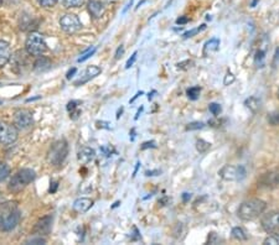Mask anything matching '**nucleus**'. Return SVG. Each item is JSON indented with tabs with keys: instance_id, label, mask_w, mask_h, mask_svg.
Masks as SVG:
<instances>
[{
	"instance_id": "4468645a",
	"label": "nucleus",
	"mask_w": 279,
	"mask_h": 245,
	"mask_svg": "<svg viewBox=\"0 0 279 245\" xmlns=\"http://www.w3.org/2000/svg\"><path fill=\"white\" fill-rule=\"evenodd\" d=\"M12 58V48L10 45L5 41L0 40V68L4 67Z\"/></svg>"
},
{
	"instance_id": "58836bf2",
	"label": "nucleus",
	"mask_w": 279,
	"mask_h": 245,
	"mask_svg": "<svg viewBox=\"0 0 279 245\" xmlns=\"http://www.w3.org/2000/svg\"><path fill=\"white\" fill-rule=\"evenodd\" d=\"M188 21H190V19H188V17L182 16V17H179V19L176 20V24L178 25H185V24H188Z\"/></svg>"
},
{
	"instance_id": "aec40b11",
	"label": "nucleus",
	"mask_w": 279,
	"mask_h": 245,
	"mask_svg": "<svg viewBox=\"0 0 279 245\" xmlns=\"http://www.w3.org/2000/svg\"><path fill=\"white\" fill-rule=\"evenodd\" d=\"M232 237H234L236 241L240 242H244L248 239L246 231H244V228H241V227H236V228L232 229Z\"/></svg>"
},
{
	"instance_id": "6ab92c4d",
	"label": "nucleus",
	"mask_w": 279,
	"mask_h": 245,
	"mask_svg": "<svg viewBox=\"0 0 279 245\" xmlns=\"http://www.w3.org/2000/svg\"><path fill=\"white\" fill-rule=\"evenodd\" d=\"M244 104H246V107L248 108V109L252 110L253 113H257L258 110L260 109V104H262V102H260V98L250 97L248 99H246Z\"/></svg>"
},
{
	"instance_id": "a878e982",
	"label": "nucleus",
	"mask_w": 279,
	"mask_h": 245,
	"mask_svg": "<svg viewBox=\"0 0 279 245\" xmlns=\"http://www.w3.org/2000/svg\"><path fill=\"white\" fill-rule=\"evenodd\" d=\"M205 29H206V25H201V26L196 27V29H192V30H190V31H186V32L184 33V35H182V37H184V38L192 37L194 35H196V33L201 32V31L205 30Z\"/></svg>"
},
{
	"instance_id": "72a5a7b5",
	"label": "nucleus",
	"mask_w": 279,
	"mask_h": 245,
	"mask_svg": "<svg viewBox=\"0 0 279 245\" xmlns=\"http://www.w3.org/2000/svg\"><path fill=\"white\" fill-rule=\"evenodd\" d=\"M204 123H198V122H196V123H191V124H188V130H198V129H202L204 128Z\"/></svg>"
},
{
	"instance_id": "9b49d317",
	"label": "nucleus",
	"mask_w": 279,
	"mask_h": 245,
	"mask_svg": "<svg viewBox=\"0 0 279 245\" xmlns=\"http://www.w3.org/2000/svg\"><path fill=\"white\" fill-rule=\"evenodd\" d=\"M51 228H52V216H46L35 224L34 233L38 236H46L50 233Z\"/></svg>"
},
{
	"instance_id": "f257e3e1",
	"label": "nucleus",
	"mask_w": 279,
	"mask_h": 245,
	"mask_svg": "<svg viewBox=\"0 0 279 245\" xmlns=\"http://www.w3.org/2000/svg\"><path fill=\"white\" fill-rule=\"evenodd\" d=\"M20 211L14 202L0 206V232H10L19 224Z\"/></svg>"
},
{
	"instance_id": "37998d69",
	"label": "nucleus",
	"mask_w": 279,
	"mask_h": 245,
	"mask_svg": "<svg viewBox=\"0 0 279 245\" xmlns=\"http://www.w3.org/2000/svg\"><path fill=\"white\" fill-rule=\"evenodd\" d=\"M146 176H156V175H160V171H146Z\"/></svg>"
},
{
	"instance_id": "20e7f679",
	"label": "nucleus",
	"mask_w": 279,
	"mask_h": 245,
	"mask_svg": "<svg viewBox=\"0 0 279 245\" xmlns=\"http://www.w3.org/2000/svg\"><path fill=\"white\" fill-rule=\"evenodd\" d=\"M26 51L32 56H41L48 51V45L45 42V38L41 33L31 32L25 42Z\"/></svg>"
},
{
	"instance_id": "412c9836",
	"label": "nucleus",
	"mask_w": 279,
	"mask_h": 245,
	"mask_svg": "<svg viewBox=\"0 0 279 245\" xmlns=\"http://www.w3.org/2000/svg\"><path fill=\"white\" fill-rule=\"evenodd\" d=\"M50 66H51L50 61H48V58H45V57L38 58V60L35 62V69H36V71H38V72H40V71H46V69L50 68Z\"/></svg>"
},
{
	"instance_id": "ddd939ff",
	"label": "nucleus",
	"mask_w": 279,
	"mask_h": 245,
	"mask_svg": "<svg viewBox=\"0 0 279 245\" xmlns=\"http://www.w3.org/2000/svg\"><path fill=\"white\" fill-rule=\"evenodd\" d=\"M260 187L266 188H274L279 186V171H270L267 172L260 180Z\"/></svg>"
},
{
	"instance_id": "ea45409f",
	"label": "nucleus",
	"mask_w": 279,
	"mask_h": 245,
	"mask_svg": "<svg viewBox=\"0 0 279 245\" xmlns=\"http://www.w3.org/2000/svg\"><path fill=\"white\" fill-rule=\"evenodd\" d=\"M58 182H51V186H50V192L51 193H55L56 190H58Z\"/></svg>"
},
{
	"instance_id": "e433bc0d",
	"label": "nucleus",
	"mask_w": 279,
	"mask_h": 245,
	"mask_svg": "<svg viewBox=\"0 0 279 245\" xmlns=\"http://www.w3.org/2000/svg\"><path fill=\"white\" fill-rule=\"evenodd\" d=\"M234 81V74H232L231 72H228V73L226 74V78H224V84H226V86H228V83H232Z\"/></svg>"
},
{
	"instance_id": "c756f323",
	"label": "nucleus",
	"mask_w": 279,
	"mask_h": 245,
	"mask_svg": "<svg viewBox=\"0 0 279 245\" xmlns=\"http://www.w3.org/2000/svg\"><path fill=\"white\" fill-rule=\"evenodd\" d=\"M8 175H9V169H8L6 165L0 162V181H2Z\"/></svg>"
},
{
	"instance_id": "f03ea898",
	"label": "nucleus",
	"mask_w": 279,
	"mask_h": 245,
	"mask_svg": "<svg viewBox=\"0 0 279 245\" xmlns=\"http://www.w3.org/2000/svg\"><path fill=\"white\" fill-rule=\"evenodd\" d=\"M267 208V203L258 198L248 200L246 202L242 203L238 208V217L244 221H253L258 218Z\"/></svg>"
},
{
	"instance_id": "5701e85b",
	"label": "nucleus",
	"mask_w": 279,
	"mask_h": 245,
	"mask_svg": "<svg viewBox=\"0 0 279 245\" xmlns=\"http://www.w3.org/2000/svg\"><path fill=\"white\" fill-rule=\"evenodd\" d=\"M264 58H266V51L264 50H258L257 53H256V57H254V61H256V64H257L258 67H263V63H264Z\"/></svg>"
},
{
	"instance_id": "f8f14e48",
	"label": "nucleus",
	"mask_w": 279,
	"mask_h": 245,
	"mask_svg": "<svg viewBox=\"0 0 279 245\" xmlns=\"http://www.w3.org/2000/svg\"><path fill=\"white\" fill-rule=\"evenodd\" d=\"M100 73V68L97 66H88L84 72H82L81 77L74 82V86H82V84L87 83L88 81H91L92 78H94L96 76Z\"/></svg>"
},
{
	"instance_id": "7c9ffc66",
	"label": "nucleus",
	"mask_w": 279,
	"mask_h": 245,
	"mask_svg": "<svg viewBox=\"0 0 279 245\" xmlns=\"http://www.w3.org/2000/svg\"><path fill=\"white\" fill-rule=\"evenodd\" d=\"M58 0H38V4L41 5V6L44 7H52L55 6L56 2H58Z\"/></svg>"
},
{
	"instance_id": "3c124183",
	"label": "nucleus",
	"mask_w": 279,
	"mask_h": 245,
	"mask_svg": "<svg viewBox=\"0 0 279 245\" xmlns=\"http://www.w3.org/2000/svg\"><path fill=\"white\" fill-rule=\"evenodd\" d=\"M2 0H0V6H2Z\"/></svg>"
},
{
	"instance_id": "49530a36",
	"label": "nucleus",
	"mask_w": 279,
	"mask_h": 245,
	"mask_svg": "<svg viewBox=\"0 0 279 245\" xmlns=\"http://www.w3.org/2000/svg\"><path fill=\"white\" fill-rule=\"evenodd\" d=\"M142 94H143V92H138V93H136V95H134V98H133V99H130V103H133V102H134V100H136V98H138V97H139V95H142Z\"/></svg>"
},
{
	"instance_id": "bb28decb",
	"label": "nucleus",
	"mask_w": 279,
	"mask_h": 245,
	"mask_svg": "<svg viewBox=\"0 0 279 245\" xmlns=\"http://www.w3.org/2000/svg\"><path fill=\"white\" fill-rule=\"evenodd\" d=\"M77 108V102H74V100H72V102H70L68 104H67V110H68L71 114H74V118L77 117V114H80V110H77V112H74Z\"/></svg>"
},
{
	"instance_id": "cd10ccee",
	"label": "nucleus",
	"mask_w": 279,
	"mask_h": 245,
	"mask_svg": "<svg viewBox=\"0 0 279 245\" xmlns=\"http://www.w3.org/2000/svg\"><path fill=\"white\" fill-rule=\"evenodd\" d=\"M96 51H97V48H96V47L90 48V50L87 51V52H84V56H81V57L78 58V62H84L86 60H88L90 57H92V56L94 55Z\"/></svg>"
},
{
	"instance_id": "2eb2a0df",
	"label": "nucleus",
	"mask_w": 279,
	"mask_h": 245,
	"mask_svg": "<svg viewBox=\"0 0 279 245\" xmlns=\"http://www.w3.org/2000/svg\"><path fill=\"white\" fill-rule=\"evenodd\" d=\"M88 11L93 17H96V19H100V17L104 14L106 9L100 1H97V0H90Z\"/></svg>"
},
{
	"instance_id": "a19ab883",
	"label": "nucleus",
	"mask_w": 279,
	"mask_h": 245,
	"mask_svg": "<svg viewBox=\"0 0 279 245\" xmlns=\"http://www.w3.org/2000/svg\"><path fill=\"white\" fill-rule=\"evenodd\" d=\"M77 72V68H72L70 69L68 72H67V79H71L72 77H74V74Z\"/></svg>"
},
{
	"instance_id": "7ed1b4c3",
	"label": "nucleus",
	"mask_w": 279,
	"mask_h": 245,
	"mask_svg": "<svg viewBox=\"0 0 279 245\" xmlns=\"http://www.w3.org/2000/svg\"><path fill=\"white\" fill-rule=\"evenodd\" d=\"M35 171L30 169H22L20 171H18L14 176L12 177L9 182V190L12 192H20L22 190H24L30 182H32L35 180Z\"/></svg>"
},
{
	"instance_id": "473e14b6",
	"label": "nucleus",
	"mask_w": 279,
	"mask_h": 245,
	"mask_svg": "<svg viewBox=\"0 0 279 245\" xmlns=\"http://www.w3.org/2000/svg\"><path fill=\"white\" fill-rule=\"evenodd\" d=\"M268 122H270L272 125H278L279 124V112L273 113L268 117Z\"/></svg>"
},
{
	"instance_id": "393cba45",
	"label": "nucleus",
	"mask_w": 279,
	"mask_h": 245,
	"mask_svg": "<svg viewBox=\"0 0 279 245\" xmlns=\"http://www.w3.org/2000/svg\"><path fill=\"white\" fill-rule=\"evenodd\" d=\"M196 148H198V150L200 151V153H206V151L211 148V144L205 140H198V143H196Z\"/></svg>"
},
{
	"instance_id": "1a4fd4ad",
	"label": "nucleus",
	"mask_w": 279,
	"mask_h": 245,
	"mask_svg": "<svg viewBox=\"0 0 279 245\" xmlns=\"http://www.w3.org/2000/svg\"><path fill=\"white\" fill-rule=\"evenodd\" d=\"M34 124V118L28 109H18L14 114V125L18 129H28Z\"/></svg>"
},
{
	"instance_id": "f704fd0d",
	"label": "nucleus",
	"mask_w": 279,
	"mask_h": 245,
	"mask_svg": "<svg viewBox=\"0 0 279 245\" xmlns=\"http://www.w3.org/2000/svg\"><path fill=\"white\" fill-rule=\"evenodd\" d=\"M136 55H138V52H134L133 55H132V57L129 58L128 61H126V69L130 68V67L133 66L134 62H136Z\"/></svg>"
},
{
	"instance_id": "a211bd4d",
	"label": "nucleus",
	"mask_w": 279,
	"mask_h": 245,
	"mask_svg": "<svg viewBox=\"0 0 279 245\" xmlns=\"http://www.w3.org/2000/svg\"><path fill=\"white\" fill-rule=\"evenodd\" d=\"M220 47V40L218 38H211L210 41L205 43L204 46V56H210L212 55L214 52H216Z\"/></svg>"
},
{
	"instance_id": "39448f33",
	"label": "nucleus",
	"mask_w": 279,
	"mask_h": 245,
	"mask_svg": "<svg viewBox=\"0 0 279 245\" xmlns=\"http://www.w3.org/2000/svg\"><path fill=\"white\" fill-rule=\"evenodd\" d=\"M67 153H68V148H67V143L64 140H58L51 145L50 150L48 154V160L51 165L54 166H60L66 159Z\"/></svg>"
},
{
	"instance_id": "c03bdc74",
	"label": "nucleus",
	"mask_w": 279,
	"mask_h": 245,
	"mask_svg": "<svg viewBox=\"0 0 279 245\" xmlns=\"http://www.w3.org/2000/svg\"><path fill=\"white\" fill-rule=\"evenodd\" d=\"M190 198H191L190 193H184V195H182V200H184L185 202H188V201L190 200Z\"/></svg>"
},
{
	"instance_id": "8fccbe9b",
	"label": "nucleus",
	"mask_w": 279,
	"mask_h": 245,
	"mask_svg": "<svg viewBox=\"0 0 279 245\" xmlns=\"http://www.w3.org/2000/svg\"><path fill=\"white\" fill-rule=\"evenodd\" d=\"M40 97H35V98H29V99L26 100V102H31V100H36V99H38Z\"/></svg>"
},
{
	"instance_id": "2f4dec72",
	"label": "nucleus",
	"mask_w": 279,
	"mask_h": 245,
	"mask_svg": "<svg viewBox=\"0 0 279 245\" xmlns=\"http://www.w3.org/2000/svg\"><path fill=\"white\" fill-rule=\"evenodd\" d=\"M264 244H279V234H272L270 237H268L267 239L264 241Z\"/></svg>"
},
{
	"instance_id": "c85d7f7f",
	"label": "nucleus",
	"mask_w": 279,
	"mask_h": 245,
	"mask_svg": "<svg viewBox=\"0 0 279 245\" xmlns=\"http://www.w3.org/2000/svg\"><path fill=\"white\" fill-rule=\"evenodd\" d=\"M208 109H210V112L212 113L215 117H217V115H218L220 113H221V110H222L221 105L217 104V103H211V104L208 105Z\"/></svg>"
},
{
	"instance_id": "dca6fc26",
	"label": "nucleus",
	"mask_w": 279,
	"mask_h": 245,
	"mask_svg": "<svg viewBox=\"0 0 279 245\" xmlns=\"http://www.w3.org/2000/svg\"><path fill=\"white\" fill-rule=\"evenodd\" d=\"M93 206V201L90 198H78L74 201V210L77 213H84L90 210Z\"/></svg>"
},
{
	"instance_id": "a18cd8bd",
	"label": "nucleus",
	"mask_w": 279,
	"mask_h": 245,
	"mask_svg": "<svg viewBox=\"0 0 279 245\" xmlns=\"http://www.w3.org/2000/svg\"><path fill=\"white\" fill-rule=\"evenodd\" d=\"M139 166H140V162H138V164H136V169H134V172H133V177H136V172H138V169H139Z\"/></svg>"
},
{
	"instance_id": "4be33fe9",
	"label": "nucleus",
	"mask_w": 279,
	"mask_h": 245,
	"mask_svg": "<svg viewBox=\"0 0 279 245\" xmlns=\"http://www.w3.org/2000/svg\"><path fill=\"white\" fill-rule=\"evenodd\" d=\"M84 2V0H61L64 7H78Z\"/></svg>"
},
{
	"instance_id": "4c0bfd02",
	"label": "nucleus",
	"mask_w": 279,
	"mask_h": 245,
	"mask_svg": "<svg viewBox=\"0 0 279 245\" xmlns=\"http://www.w3.org/2000/svg\"><path fill=\"white\" fill-rule=\"evenodd\" d=\"M148 148L155 149L156 148V145H155L154 141H148V143H144L143 145H142V150H146V149H148Z\"/></svg>"
},
{
	"instance_id": "79ce46f5",
	"label": "nucleus",
	"mask_w": 279,
	"mask_h": 245,
	"mask_svg": "<svg viewBox=\"0 0 279 245\" xmlns=\"http://www.w3.org/2000/svg\"><path fill=\"white\" fill-rule=\"evenodd\" d=\"M123 52H124L123 46H120V47H118V50H117V52H116V58H120V56L123 55Z\"/></svg>"
},
{
	"instance_id": "423d86ee",
	"label": "nucleus",
	"mask_w": 279,
	"mask_h": 245,
	"mask_svg": "<svg viewBox=\"0 0 279 245\" xmlns=\"http://www.w3.org/2000/svg\"><path fill=\"white\" fill-rule=\"evenodd\" d=\"M246 169L242 165L238 166H232V165H226L220 170L218 175L226 181H241L246 177Z\"/></svg>"
},
{
	"instance_id": "6e6552de",
	"label": "nucleus",
	"mask_w": 279,
	"mask_h": 245,
	"mask_svg": "<svg viewBox=\"0 0 279 245\" xmlns=\"http://www.w3.org/2000/svg\"><path fill=\"white\" fill-rule=\"evenodd\" d=\"M61 29L67 33L77 32L82 27L81 20L74 14H66L60 19Z\"/></svg>"
},
{
	"instance_id": "de8ad7c7",
	"label": "nucleus",
	"mask_w": 279,
	"mask_h": 245,
	"mask_svg": "<svg viewBox=\"0 0 279 245\" xmlns=\"http://www.w3.org/2000/svg\"><path fill=\"white\" fill-rule=\"evenodd\" d=\"M104 2H107V4H112V2H116L117 0H103Z\"/></svg>"
},
{
	"instance_id": "b1692460",
	"label": "nucleus",
	"mask_w": 279,
	"mask_h": 245,
	"mask_svg": "<svg viewBox=\"0 0 279 245\" xmlns=\"http://www.w3.org/2000/svg\"><path fill=\"white\" fill-rule=\"evenodd\" d=\"M200 87H192V88H188V91H186V94H188V97L190 98L191 100H196L198 98V95H200Z\"/></svg>"
},
{
	"instance_id": "9d476101",
	"label": "nucleus",
	"mask_w": 279,
	"mask_h": 245,
	"mask_svg": "<svg viewBox=\"0 0 279 245\" xmlns=\"http://www.w3.org/2000/svg\"><path fill=\"white\" fill-rule=\"evenodd\" d=\"M262 227L267 233L278 234L279 233V211L270 212V215L263 217Z\"/></svg>"
},
{
	"instance_id": "f3484780",
	"label": "nucleus",
	"mask_w": 279,
	"mask_h": 245,
	"mask_svg": "<svg viewBox=\"0 0 279 245\" xmlns=\"http://www.w3.org/2000/svg\"><path fill=\"white\" fill-rule=\"evenodd\" d=\"M96 153L94 150L91 148H82L81 150L78 151V160L84 164H88L90 161H92L94 159Z\"/></svg>"
},
{
	"instance_id": "09e8293b",
	"label": "nucleus",
	"mask_w": 279,
	"mask_h": 245,
	"mask_svg": "<svg viewBox=\"0 0 279 245\" xmlns=\"http://www.w3.org/2000/svg\"><path fill=\"white\" fill-rule=\"evenodd\" d=\"M142 110H143V108H140V109H139V110H138V114H136V119H138V118H139V115H140V113H142Z\"/></svg>"
},
{
	"instance_id": "603ef678",
	"label": "nucleus",
	"mask_w": 279,
	"mask_h": 245,
	"mask_svg": "<svg viewBox=\"0 0 279 245\" xmlns=\"http://www.w3.org/2000/svg\"><path fill=\"white\" fill-rule=\"evenodd\" d=\"M278 98H279V89H278Z\"/></svg>"
},
{
	"instance_id": "c9c22d12",
	"label": "nucleus",
	"mask_w": 279,
	"mask_h": 245,
	"mask_svg": "<svg viewBox=\"0 0 279 245\" xmlns=\"http://www.w3.org/2000/svg\"><path fill=\"white\" fill-rule=\"evenodd\" d=\"M46 241L45 239L41 238V236L38 237V238H34V239H30V241L26 242V244H45Z\"/></svg>"
},
{
	"instance_id": "0eeeda50",
	"label": "nucleus",
	"mask_w": 279,
	"mask_h": 245,
	"mask_svg": "<svg viewBox=\"0 0 279 245\" xmlns=\"http://www.w3.org/2000/svg\"><path fill=\"white\" fill-rule=\"evenodd\" d=\"M18 139V128L8 123H0V144L12 145Z\"/></svg>"
}]
</instances>
